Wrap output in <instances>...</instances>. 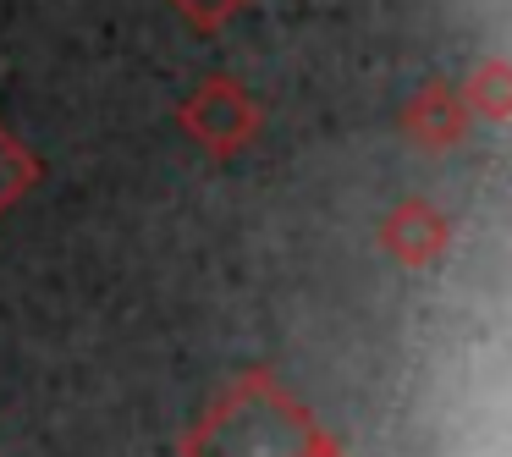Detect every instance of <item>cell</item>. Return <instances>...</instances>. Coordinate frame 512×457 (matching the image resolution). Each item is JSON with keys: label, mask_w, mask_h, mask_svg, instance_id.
<instances>
[{"label": "cell", "mask_w": 512, "mask_h": 457, "mask_svg": "<svg viewBox=\"0 0 512 457\" xmlns=\"http://www.w3.org/2000/svg\"><path fill=\"white\" fill-rule=\"evenodd\" d=\"M320 435V419L276 380V369L254 364L188 424L182 457H303Z\"/></svg>", "instance_id": "1"}, {"label": "cell", "mask_w": 512, "mask_h": 457, "mask_svg": "<svg viewBox=\"0 0 512 457\" xmlns=\"http://www.w3.org/2000/svg\"><path fill=\"white\" fill-rule=\"evenodd\" d=\"M177 127L204 149V155L237 160L259 138V127H265V105L254 100V89H248V83L215 72V78H204L199 89L177 105Z\"/></svg>", "instance_id": "2"}, {"label": "cell", "mask_w": 512, "mask_h": 457, "mask_svg": "<svg viewBox=\"0 0 512 457\" xmlns=\"http://www.w3.org/2000/svg\"><path fill=\"white\" fill-rule=\"evenodd\" d=\"M380 243H386V254L402 270H430L452 254V221L430 199H402L380 221Z\"/></svg>", "instance_id": "3"}, {"label": "cell", "mask_w": 512, "mask_h": 457, "mask_svg": "<svg viewBox=\"0 0 512 457\" xmlns=\"http://www.w3.org/2000/svg\"><path fill=\"white\" fill-rule=\"evenodd\" d=\"M468 127H474V116H468L457 83L430 78L424 89H413L408 105H402V138H408L413 149H424V155H452L468 138Z\"/></svg>", "instance_id": "4"}, {"label": "cell", "mask_w": 512, "mask_h": 457, "mask_svg": "<svg viewBox=\"0 0 512 457\" xmlns=\"http://www.w3.org/2000/svg\"><path fill=\"white\" fill-rule=\"evenodd\" d=\"M457 94H463L468 116H485L490 127H507L512 122V61L485 56L463 83H457Z\"/></svg>", "instance_id": "5"}, {"label": "cell", "mask_w": 512, "mask_h": 457, "mask_svg": "<svg viewBox=\"0 0 512 457\" xmlns=\"http://www.w3.org/2000/svg\"><path fill=\"white\" fill-rule=\"evenodd\" d=\"M39 177H45V160H39L23 138L6 133V122H0V221L39 188Z\"/></svg>", "instance_id": "6"}, {"label": "cell", "mask_w": 512, "mask_h": 457, "mask_svg": "<svg viewBox=\"0 0 512 457\" xmlns=\"http://www.w3.org/2000/svg\"><path fill=\"white\" fill-rule=\"evenodd\" d=\"M182 12V23L199 28V34H221L226 23H237V17L248 12V0H171Z\"/></svg>", "instance_id": "7"}, {"label": "cell", "mask_w": 512, "mask_h": 457, "mask_svg": "<svg viewBox=\"0 0 512 457\" xmlns=\"http://www.w3.org/2000/svg\"><path fill=\"white\" fill-rule=\"evenodd\" d=\"M303 457H347V452H342V441H336L331 430H320V435H314V446H309Z\"/></svg>", "instance_id": "8"}]
</instances>
